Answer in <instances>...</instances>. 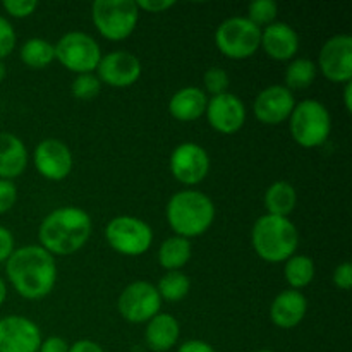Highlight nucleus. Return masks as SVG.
I'll return each instance as SVG.
<instances>
[{
    "instance_id": "obj_1",
    "label": "nucleus",
    "mask_w": 352,
    "mask_h": 352,
    "mask_svg": "<svg viewBox=\"0 0 352 352\" xmlns=\"http://www.w3.org/2000/svg\"><path fill=\"white\" fill-rule=\"evenodd\" d=\"M6 274L14 291L30 301L47 298L57 284L55 258L36 244L14 250L6 261Z\"/></svg>"
},
{
    "instance_id": "obj_2",
    "label": "nucleus",
    "mask_w": 352,
    "mask_h": 352,
    "mask_svg": "<svg viewBox=\"0 0 352 352\" xmlns=\"http://www.w3.org/2000/svg\"><path fill=\"white\" fill-rule=\"evenodd\" d=\"M93 232L91 217L78 206L55 208L41 220L38 229L40 246L52 256H69L86 246Z\"/></svg>"
},
{
    "instance_id": "obj_3",
    "label": "nucleus",
    "mask_w": 352,
    "mask_h": 352,
    "mask_svg": "<svg viewBox=\"0 0 352 352\" xmlns=\"http://www.w3.org/2000/svg\"><path fill=\"white\" fill-rule=\"evenodd\" d=\"M215 203L198 189H184L168 199L165 217L175 236L184 239L199 237L213 226Z\"/></svg>"
},
{
    "instance_id": "obj_4",
    "label": "nucleus",
    "mask_w": 352,
    "mask_h": 352,
    "mask_svg": "<svg viewBox=\"0 0 352 352\" xmlns=\"http://www.w3.org/2000/svg\"><path fill=\"white\" fill-rule=\"evenodd\" d=\"M251 244L268 263H285L299 246L298 227L285 217L261 215L251 229Z\"/></svg>"
},
{
    "instance_id": "obj_5",
    "label": "nucleus",
    "mask_w": 352,
    "mask_h": 352,
    "mask_svg": "<svg viewBox=\"0 0 352 352\" xmlns=\"http://www.w3.org/2000/svg\"><path fill=\"white\" fill-rule=\"evenodd\" d=\"M289 131L299 146L318 148L332 133V116L318 100H302L296 103L289 117Z\"/></svg>"
},
{
    "instance_id": "obj_6",
    "label": "nucleus",
    "mask_w": 352,
    "mask_h": 352,
    "mask_svg": "<svg viewBox=\"0 0 352 352\" xmlns=\"http://www.w3.org/2000/svg\"><path fill=\"white\" fill-rule=\"evenodd\" d=\"M91 19L98 33L110 41H122L133 34L140 21L134 0H95Z\"/></svg>"
},
{
    "instance_id": "obj_7",
    "label": "nucleus",
    "mask_w": 352,
    "mask_h": 352,
    "mask_svg": "<svg viewBox=\"0 0 352 352\" xmlns=\"http://www.w3.org/2000/svg\"><path fill=\"white\" fill-rule=\"evenodd\" d=\"M261 28L248 17L232 16L219 24L215 31V45L220 54L232 60L253 57L260 48Z\"/></svg>"
},
{
    "instance_id": "obj_8",
    "label": "nucleus",
    "mask_w": 352,
    "mask_h": 352,
    "mask_svg": "<svg viewBox=\"0 0 352 352\" xmlns=\"http://www.w3.org/2000/svg\"><path fill=\"white\" fill-rule=\"evenodd\" d=\"M54 48L55 60L76 76L96 71L103 55L98 41L85 31H69L58 38Z\"/></svg>"
},
{
    "instance_id": "obj_9",
    "label": "nucleus",
    "mask_w": 352,
    "mask_h": 352,
    "mask_svg": "<svg viewBox=\"0 0 352 352\" xmlns=\"http://www.w3.org/2000/svg\"><path fill=\"white\" fill-rule=\"evenodd\" d=\"M105 239L122 256H141L153 244V230L138 217L119 215L107 223Z\"/></svg>"
},
{
    "instance_id": "obj_10",
    "label": "nucleus",
    "mask_w": 352,
    "mask_h": 352,
    "mask_svg": "<svg viewBox=\"0 0 352 352\" xmlns=\"http://www.w3.org/2000/svg\"><path fill=\"white\" fill-rule=\"evenodd\" d=\"M162 299L157 287L151 282L136 280L122 289L117 299L120 316L129 323H148L160 313Z\"/></svg>"
},
{
    "instance_id": "obj_11",
    "label": "nucleus",
    "mask_w": 352,
    "mask_h": 352,
    "mask_svg": "<svg viewBox=\"0 0 352 352\" xmlns=\"http://www.w3.org/2000/svg\"><path fill=\"white\" fill-rule=\"evenodd\" d=\"M316 69L330 82L352 81V36L351 34H333L322 45Z\"/></svg>"
},
{
    "instance_id": "obj_12",
    "label": "nucleus",
    "mask_w": 352,
    "mask_h": 352,
    "mask_svg": "<svg viewBox=\"0 0 352 352\" xmlns=\"http://www.w3.org/2000/svg\"><path fill=\"white\" fill-rule=\"evenodd\" d=\"M172 175L184 186H196L210 172V155L201 144L181 143L174 148L168 160Z\"/></svg>"
},
{
    "instance_id": "obj_13",
    "label": "nucleus",
    "mask_w": 352,
    "mask_h": 352,
    "mask_svg": "<svg viewBox=\"0 0 352 352\" xmlns=\"http://www.w3.org/2000/svg\"><path fill=\"white\" fill-rule=\"evenodd\" d=\"M33 162L38 174L54 182L64 181L72 172L74 165L71 148L57 138H47L40 141L33 151Z\"/></svg>"
},
{
    "instance_id": "obj_14",
    "label": "nucleus",
    "mask_w": 352,
    "mask_h": 352,
    "mask_svg": "<svg viewBox=\"0 0 352 352\" xmlns=\"http://www.w3.org/2000/svg\"><path fill=\"white\" fill-rule=\"evenodd\" d=\"M140 58L127 50H113L102 55L96 67V76L102 85L110 88H129L141 78Z\"/></svg>"
},
{
    "instance_id": "obj_15",
    "label": "nucleus",
    "mask_w": 352,
    "mask_h": 352,
    "mask_svg": "<svg viewBox=\"0 0 352 352\" xmlns=\"http://www.w3.org/2000/svg\"><path fill=\"white\" fill-rule=\"evenodd\" d=\"M41 330L33 320L21 315L0 318V352H38Z\"/></svg>"
},
{
    "instance_id": "obj_16",
    "label": "nucleus",
    "mask_w": 352,
    "mask_h": 352,
    "mask_svg": "<svg viewBox=\"0 0 352 352\" xmlns=\"http://www.w3.org/2000/svg\"><path fill=\"white\" fill-rule=\"evenodd\" d=\"M294 93L284 85H270L258 93L253 103L254 117L267 126H278L291 117L296 107Z\"/></svg>"
},
{
    "instance_id": "obj_17",
    "label": "nucleus",
    "mask_w": 352,
    "mask_h": 352,
    "mask_svg": "<svg viewBox=\"0 0 352 352\" xmlns=\"http://www.w3.org/2000/svg\"><path fill=\"white\" fill-rule=\"evenodd\" d=\"M205 116L217 133L234 134L246 122V105L239 96L227 91L208 98Z\"/></svg>"
},
{
    "instance_id": "obj_18",
    "label": "nucleus",
    "mask_w": 352,
    "mask_h": 352,
    "mask_svg": "<svg viewBox=\"0 0 352 352\" xmlns=\"http://www.w3.org/2000/svg\"><path fill=\"white\" fill-rule=\"evenodd\" d=\"M260 48L270 58L278 62H291L296 58L299 50V34L291 24L275 21L268 26L261 28Z\"/></svg>"
},
{
    "instance_id": "obj_19",
    "label": "nucleus",
    "mask_w": 352,
    "mask_h": 352,
    "mask_svg": "<svg viewBox=\"0 0 352 352\" xmlns=\"http://www.w3.org/2000/svg\"><path fill=\"white\" fill-rule=\"evenodd\" d=\"M308 313V299L301 291L287 289L277 294L270 305V320L282 330H291L305 320Z\"/></svg>"
},
{
    "instance_id": "obj_20",
    "label": "nucleus",
    "mask_w": 352,
    "mask_h": 352,
    "mask_svg": "<svg viewBox=\"0 0 352 352\" xmlns=\"http://www.w3.org/2000/svg\"><path fill=\"white\" fill-rule=\"evenodd\" d=\"M208 96L198 86L177 89L168 100V113L181 122H192L205 116Z\"/></svg>"
},
{
    "instance_id": "obj_21",
    "label": "nucleus",
    "mask_w": 352,
    "mask_h": 352,
    "mask_svg": "<svg viewBox=\"0 0 352 352\" xmlns=\"http://www.w3.org/2000/svg\"><path fill=\"white\" fill-rule=\"evenodd\" d=\"M181 325L170 313H158L146 323L144 340L153 352H167L177 344Z\"/></svg>"
},
{
    "instance_id": "obj_22",
    "label": "nucleus",
    "mask_w": 352,
    "mask_h": 352,
    "mask_svg": "<svg viewBox=\"0 0 352 352\" xmlns=\"http://www.w3.org/2000/svg\"><path fill=\"white\" fill-rule=\"evenodd\" d=\"M28 150L21 138L12 133H0V179H16L26 170Z\"/></svg>"
},
{
    "instance_id": "obj_23",
    "label": "nucleus",
    "mask_w": 352,
    "mask_h": 352,
    "mask_svg": "<svg viewBox=\"0 0 352 352\" xmlns=\"http://www.w3.org/2000/svg\"><path fill=\"white\" fill-rule=\"evenodd\" d=\"M263 201L268 215L289 219V215L294 212L296 205H298V191L291 182L275 181L265 191Z\"/></svg>"
},
{
    "instance_id": "obj_24",
    "label": "nucleus",
    "mask_w": 352,
    "mask_h": 352,
    "mask_svg": "<svg viewBox=\"0 0 352 352\" xmlns=\"http://www.w3.org/2000/svg\"><path fill=\"white\" fill-rule=\"evenodd\" d=\"M191 260V241L181 236H170L160 244L158 263L167 272H177Z\"/></svg>"
},
{
    "instance_id": "obj_25",
    "label": "nucleus",
    "mask_w": 352,
    "mask_h": 352,
    "mask_svg": "<svg viewBox=\"0 0 352 352\" xmlns=\"http://www.w3.org/2000/svg\"><path fill=\"white\" fill-rule=\"evenodd\" d=\"M316 274L315 261L306 254H292L284 265V277L289 287L294 291L308 287Z\"/></svg>"
},
{
    "instance_id": "obj_26",
    "label": "nucleus",
    "mask_w": 352,
    "mask_h": 352,
    "mask_svg": "<svg viewBox=\"0 0 352 352\" xmlns=\"http://www.w3.org/2000/svg\"><path fill=\"white\" fill-rule=\"evenodd\" d=\"M23 64L31 69H45L55 60V48L48 40L40 36L28 38L19 50Z\"/></svg>"
},
{
    "instance_id": "obj_27",
    "label": "nucleus",
    "mask_w": 352,
    "mask_h": 352,
    "mask_svg": "<svg viewBox=\"0 0 352 352\" xmlns=\"http://www.w3.org/2000/svg\"><path fill=\"white\" fill-rule=\"evenodd\" d=\"M316 74H318V69H316V62H313L311 58L306 57H296L289 62V65L285 67V88L296 91V89H306L313 85Z\"/></svg>"
},
{
    "instance_id": "obj_28",
    "label": "nucleus",
    "mask_w": 352,
    "mask_h": 352,
    "mask_svg": "<svg viewBox=\"0 0 352 352\" xmlns=\"http://www.w3.org/2000/svg\"><path fill=\"white\" fill-rule=\"evenodd\" d=\"M155 287H157L162 301L179 302L189 294L191 280H189L188 275L181 270L167 272V274L158 280V284L155 285Z\"/></svg>"
},
{
    "instance_id": "obj_29",
    "label": "nucleus",
    "mask_w": 352,
    "mask_h": 352,
    "mask_svg": "<svg viewBox=\"0 0 352 352\" xmlns=\"http://www.w3.org/2000/svg\"><path fill=\"white\" fill-rule=\"evenodd\" d=\"M100 91H102V81L93 72L78 74L72 79L71 93L74 98L82 100V102H89V100H95L100 95Z\"/></svg>"
},
{
    "instance_id": "obj_30",
    "label": "nucleus",
    "mask_w": 352,
    "mask_h": 352,
    "mask_svg": "<svg viewBox=\"0 0 352 352\" xmlns=\"http://www.w3.org/2000/svg\"><path fill=\"white\" fill-rule=\"evenodd\" d=\"M278 14V6L274 0H253L248 6V19L258 28H265L268 24L275 23V17Z\"/></svg>"
},
{
    "instance_id": "obj_31",
    "label": "nucleus",
    "mask_w": 352,
    "mask_h": 352,
    "mask_svg": "<svg viewBox=\"0 0 352 352\" xmlns=\"http://www.w3.org/2000/svg\"><path fill=\"white\" fill-rule=\"evenodd\" d=\"M203 85H205V89H203L205 93L208 91L212 96L222 95V93H227V88H229V74L222 67H210L203 76Z\"/></svg>"
},
{
    "instance_id": "obj_32",
    "label": "nucleus",
    "mask_w": 352,
    "mask_h": 352,
    "mask_svg": "<svg viewBox=\"0 0 352 352\" xmlns=\"http://www.w3.org/2000/svg\"><path fill=\"white\" fill-rule=\"evenodd\" d=\"M16 31H14L10 21L7 17L0 16V60H3L7 55L12 54V50L16 48Z\"/></svg>"
},
{
    "instance_id": "obj_33",
    "label": "nucleus",
    "mask_w": 352,
    "mask_h": 352,
    "mask_svg": "<svg viewBox=\"0 0 352 352\" xmlns=\"http://www.w3.org/2000/svg\"><path fill=\"white\" fill-rule=\"evenodd\" d=\"M3 10L12 17H30L38 9L36 0H3Z\"/></svg>"
},
{
    "instance_id": "obj_34",
    "label": "nucleus",
    "mask_w": 352,
    "mask_h": 352,
    "mask_svg": "<svg viewBox=\"0 0 352 352\" xmlns=\"http://www.w3.org/2000/svg\"><path fill=\"white\" fill-rule=\"evenodd\" d=\"M17 201V188L12 181L0 179V215L12 210Z\"/></svg>"
},
{
    "instance_id": "obj_35",
    "label": "nucleus",
    "mask_w": 352,
    "mask_h": 352,
    "mask_svg": "<svg viewBox=\"0 0 352 352\" xmlns=\"http://www.w3.org/2000/svg\"><path fill=\"white\" fill-rule=\"evenodd\" d=\"M332 282L336 287L342 289V291H351L352 287V265L349 261L337 265L336 270L332 274Z\"/></svg>"
},
{
    "instance_id": "obj_36",
    "label": "nucleus",
    "mask_w": 352,
    "mask_h": 352,
    "mask_svg": "<svg viewBox=\"0 0 352 352\" xmlns=\"http://www.w3.org/2000/svg\"><path fill=\"white\" fill-rule=\"evenodd\" d=\"M14 250H16V243H14L12 232L7 227L0 226V263L9 260Z\"/></svg>"
},
{
    "instance_id": "obj_37",
    "label": "nucleus",
    "mask_w": 352,
    "mask_h": 352,
    "mask_svg": "<svg viewBox=\"0 0 352 352\" xmlns=\"http://www.w3.org/2000/svg\"><path fill=\"white\" fill-rule=\"evenodd\" d=\"M136 6L140 10H146L150 14H162L174 7L175 2L172 0H138Z\"/></svg>"
},
{
    "instance_id": "obj_38",
    "label": "nucleus",
    "mask_w": 352,
    "mask_h": 352,
    "mask_svg": "<svg viewBox=\"0 0 352 352\" xmlns=\"http://www.w3.org/2000/svg\"><path fill=\"white\" fill-rule=\"evenodd\" d=\"M38 352H69V344L62 337H48L41 340Z\"/></svg>"
},
{
    "instance_id": "obj_39",
    "label": "nucleus",
    "mask_w": 352,
    "mask_h": 352,
    "mask_svg": "<svg viewBox=\"0 0 352 352\" xmlns=\"http://www.w3.org/2000/svg\"><path fill=\"white\" fill-rule=\"evenodd\" d=\"M177 352H217V351L213 349L212 344L205 342V340L191 339V340H186L184 344H181Z\"/></svg>"
},
{
    "instance_id": "obj_40",
    "label": "nucleus",
    "mask_w": 352,
    "mask_h": 352,
    "mask_svg": "<svg viewBox=\"0 0 352 352\" xmlns=\"http://www.w3.org/2000/svg\"><path fill=\"white\" fill-rule=\"evenodd\" d=\"M69 352H105V351H103V347L100 346L98 342H95V340L81 339V340H76L72 346H69Z\"/></svg>"
},
{
    "instance_id": "obj_41",
    "label": "nucleus",
    "mask_w": 352,
    "mask_h": 352,
    "mask_svg": "<svg viewBox=\"0 0 352 352\" xmlns=\"http://www.w3.org/2000/svg\"><path fill=\"white\" fill-rule=\"evenodd\" d=\"M344 107H346L347 112L352 110V82H346L344 85Z\"/></svg>"
},
{
    "instance_id": "obj_42",
    "label": "nucleus",
    "mask_w": 352,
    "mask_h": 352,
    "mask_svg": "<svg viewBox=\"0 0 352 352\" xmlns=\"http://www.w3.org/2000/svg\"><path fill=\"white\" fill-rule=\"evenodd\" d=\"M6 298H7V285H6V282H3V278L0 277V306L3 305Z\"/></svg>"
},
{
    "instance_id": "obj_43",
    "label": "nucleus",
    "mask_w": 352,
    "mask_h": 352,
    "mask_svg": "<svg viewBox=\"0 0 352 352\" xmlns=\"http://www.w3.org/2000/svg\"><path fill=\"white\" fill-rule=\"evenodd\" d=\"M6 76H7V67L6 64H3V60H0V82L6 79Z\"/></svg>"
},
{
    "instance_id": "obj_44",
    "label": "nucleus",
    "mask_w": 352,
    "mask_h": 352,
    "mask_svg": "<svg viewBox=\"0 0 352 352\" xmlns=\"http://www.w3.org/2000/svg\"><path fill=\"white\" fill-rule=\"evenodd\" d=\"M254 352H277V351H272V349H260V351H254Z\"/></svg>"
}]
</instances>
